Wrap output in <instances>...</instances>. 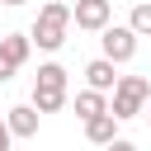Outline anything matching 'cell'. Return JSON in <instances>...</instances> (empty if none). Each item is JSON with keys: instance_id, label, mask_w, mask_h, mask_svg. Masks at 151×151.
<instances>
[{"instance_id": "6da1fadb", "label": "cell", "mask_w": 151, "mask_h": 151, "mask_svg": "<svg viewBox=\"0 0 151 151\" xmlns=\"http://www.w3.org/2000/svg\"><path fill=\"white\" fill-rule=\"evenodd\" d=\"M66 28H71V5H61V0H47V5L38 9V24H33L28 42H38L42 52H57V47L66 42Z\"/></svg>"}, {"instance_id": "7a4b0ae2", "label": "cell", "mask_w": 151, "mask_h": 151, "mask_svg": "<svg viewBox=\"0 0 151 151\" xmlns=\"http://www.w3.org/2000/svg\"><path fill=\"white\" fill-rule=\"evenodd\" d=\"M146 99H151V80H146V76H118V85H113V104H109V118H113V123H127V118L142 113Z\"/></svg>"}, {"instance_id": "3957f363", "label": "cell", "mask_w": 151, "mask_h": 151, "mask_svg": "<svg viewBox=\"0 0 151 151\" xmlns=\"http://www.w3.org/2000/svg\"><path fill=\"white\" fill-rule=\"evenodd\" d=\"M99 42H104V61H113V66H118V61H132V57H137V33H132L127 24H109Z\"/></svg>"}, {"instance_id": "277c9868", "label": "cell", "mask_w": 151, "mask_h": 151, "mask_svg": "<svg viewBox=\"0 0 151 151\" xmlns=\"http://www.w3.org/2000/svg\"><path fill=\"white\" fill-rule=\"evenodd\" d=\"M109 14H113L109 0H76L71 5V24L85 28V33H104L109 28Z\"/></svg>"}, {"instance_id": "5b68a950", "label": "cell", "mask_w": 151, "mask_h": 151, "mask_svg": "<svg viewBox=\"0 0 151 151\" xmlns=\"http://www.w3.org/2000/svg\"><path fill=\"white\" fill-rule=\"evenodd\" d=\"M5 127H9V137H38V113H33V104H14V109L5 113Z\"/></svg>"}, {"instance_id": "8992f818", "label": "cell", "mask_w": 151, "mask_h": 151, "mask_svg": "<svg viewBox=\"0 0 151 151\" xmlns=\"http://www.w3.org/2000/svg\"><path fill=\"white\" fill-rule=\"evenodd\" d=\"M85 80H90V90L109 94V90L118 85V66H113V61H104V57H94V61L85 66Z\"/></svg>"}, {"instance_id": "52a82bcc", "label": "cell", "mask_w": 151, "mask_h": 151, "mask_svg": "<svg viewBox=\"0 0 151 151\" xmlns=\"http://www.w3.org/2000/svg\"><path fill=\"white\" fill-rule=\"evenodd\" d=\"M85 137H90L94 146H109V142H118V123H113L109 113H99V118L85 123Z\"/></svg>"}, {"instance_id": "ba28073f", "label": "cell", "mask_w": 151, "mask_h": 151, "mask_svg": "<svg viewBox=\"0 0 151 151\" xmlns=\"http://www.w3.org/2000/svg\"><path fill=\"white\" fill-rule=\"evenodd\" d=\"M0 52H5L14 66H24L28 52H33V42H28V33H5V38H0Z\"/></svg>"}, {"instance_id": "9c48e42d", "label": "cell", "mask_w": 151, "mask_h": 151, "mask_svg": "<svg viewBox=\"0 0 151 151\" xmlns=\"http://www.w3.org/2000/svg\"><path fill=\"white\" fill-rule=\"evenodd\" d=\"M76 113L90 123V118H99V113H109V99L99 94V90H80L76 94Z\"/></svg>"}, {"instance_id": "30bf717a", "label": "cell", "mask_w": 151, "mask_h": 151, "mask_svg": "<svg viewBox=\"0 0 151 151\" xmlns=\"http://www.w3.org/2000/svg\"><path fill=\"white\" fill-rule=\"evenodd\" d=\"M38 90H66V66H57V61H47V66H38V80H33Z\"/></svg>"}, {"instance_id": "8fae6325", "label": "cell", "mask_w": 151, "mask_h": 151, "mask_svg": "<svg viewBox=\"0 0 151 151\" xmlns=\"http://www.w3.org/2000/svg\"><path fill=\"white\" fill-rule=\"evenodd\" d=\"M66 104V90H38L33 85V113H57Z\"/></svg>"}, {"instance_id": "7c38bea8", "label": "cell", "mask_w": 151, "mask_h": 151, "mask_svg": "<svg viewBox=\"0 0 151 151\" xmlns=\"http://www.w3.org/2000/svg\"><path fill=\"white\" fill-rule=\"evenodd\" d=\"M127 28H132L137 38H146V33H151V0L132 5V19H127Z\"/></svg>"}, {"instance_id": "4fadbf2b", "label": "cell", "mask_w": 151, "mask_h": 151, "mask_svg": "<svg viewBox=\"0 0 151 151\" xmlns=\"http://www.w3.org/2000/svg\"><path fill=\"white\" fill-rule=\"evenodd\" d=\"M14 71H19V66H14V61H9V57H5V52H0V85H5V80H9V76H14Z\"/></svg>"}, {"instance_id": "5bb4252c", "label": "cell", "mask_w": 151, "mask_h": 151, "mask_svg": "<svg viewBox=\"0 0 151 151\" xmlns=\"http://www.w3.org/2000/svg\"><path fill=\"white\" fill-rule=\"evenodd\" d=\"M104 151H137V146H132V142H127V137H118V142H109V146H104Z\"/></svg>"}, {"instance_id": "9a60e30c", "label": "cell", "mask_w": 151, "mask_h": 151, "mask_svg": "<svg viewBox=\"0 0 151 151\" xmlns=\"http://www.w3.org/2000/svg\"><path fill=\"white\" fill-rule=\"evenodd\" d=\"M9 142H14V137H9V127H5V113H0V151H9Z\"/></svg>"}, {"instance_id": "2e32d148", "label": "cell", "mask_w": 151, "mask_h": 151, "mask_svg": "<svg viewBox=\"0 0 151 151\" xmlns=\"http://www.w3.org/2000/svg\"><path fill=\"white\" fill-rule=\"evenodd\" d=\"M0 5H9V9H14V5H24V0H0Z\"/></svg>"}, {"instance_id": "e0dca14e", "label": "cell", "mask_w": 151, "mask_h": 151, "mask_svg": "<svg viewBox=\"0 0 151 151\" xmlns=\"http://www.w3.org/2000/svg\"><path fill=\"white\" fill-rule=\"evenodd\" d=\"M61 5H76V0H61Z\"/></svg>"}, {"instance_id": "ac0fdd59", "label": "cell", "mask_w": 151, "mask_h": 151, "mask_svg": "<svg viewBox=\"0 0 151 151\" xmlns=\"http://www.w3.org/2000/svg\"><path fill=\"white\" fill-rule=\"evenodd\" d=\"M146 123H151V113H146Z\"/></svg>"}]
</instances>
